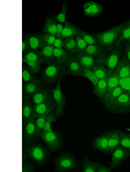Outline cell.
<instances>
[{
  "instance_id": "db71d44e",
  "label": "cell",
  "mask_w": 130,
  "mask_h": 172,
  "mask_svg": "<svg viewBox=\"0 0 130 172\" xmlns=\"http://www.w3.org/2000/svg\"><path fill=\"white\" fill-rule=\"evenodd\" d=\"M127 41L130 43V37Z\"/></svg>"
},
{
  "instance_id": "4fadbf2b",
  "label": "cell",
  "mask_w": 130,
  "mask_h": 172,
  "mask_svg": "<svg viewBox=\"0 0 130 172\" xmlns=\"http://www.w3.org/2000/svg\"><path fill=\"white\" fill-rule=\"evenodd\" d=\"M121 132L120 129L105 132L107 137L108 145L105 153L111 154L117 147L121 145L120 141Z\"/></svg>"
},
{
  "instance_id": "9c48e42d",
  "label": "cell",
  "mask_w": 130,
  "mask_h": 172,
  "mask_svg": "<svg viewBox=\"0 0 130 172\" xmlns=\"http://www.w3.org/2000/svg\"><path fill=\"white\" fill-rule=\"evenodd\" d=\"M111 154L112 161L109 167L112 171L120 166L124 161L130 157L129 150L121 145L117 147Z\"/></svg>"
},
{
  "instance_id": "603a6c76",
  "label": "cell",
  "mask_w": 130,
  "mask_h": 172,
  "mask_svg": "<svg viewBox=\"0 0 130 172\" xmlns=\"http://www.w3.org/2000/svg\"><path fill=\"white\" fill-rule=\"evenodd\" d=\"M75 56L77 58L80 66L83 69H90L96 60V58L82 53H76Z\"/></svg>"
},
{
  "instance_id": "f5cc1de1",
  "label": "cell",
  "mask_w": 130,
  "mask_h": 172,
  "mask_svg": "<svg viewBox=\"0 0 130 172\" xmlns=\"http://www.w3.org/2000/svg\"><path fill=\"white\" fill-rule=\"evenodd\" d=\"M127 92L130 95V89L128 91H127Z\"/></svg>"
},
{
  "instance_id": "6da1fadb",
  "label": "cell",
  "mask_w": 130,
  "mask_h": 172,
  "mask_svg": "<svg viewBox=\"0 0 130 172\" xmlns=\"http://www.w3.org/2000/svg\"><path fill=\"white\" fill-rule=\"evenodd\" d=\"M51 153L46 145L38 140L22 147V161L29 158L40 166L47 164Z\"/></svg>"
},
{
  "instance_id": "ab89813d",
  "label": "cell",
  "mask_w": 130,
  "mask_h": 172,
  "mask_svg": "<svg viewBox=\"0 0 130 172\" xmlns=\"http://www.w3.org/2000/svg\"><path fill=\"white\" fill-rule=\"evenodd\" d=\"M35 163L29 159L22 161V172H34L36 169Z\"/></svg>"
},
{
  "instance_id": "7bdbcfd3",
  "label": "cell",
  "mask_w": 130,
  "mask_h": 172,
  "mask_svg": "<svg viewBox=\"0 0 130 172\" xmlns=\"http://www.w3.org/2000/svg\"><path fill=\"white\" fill-rule=\"evenodd\" d=\"M23 63H25L27 64L31 73L35 75L40 73L41 70V64L38 63L25 61Z\"/></svg>"
},
{
  "instance_id": "cb8c5ba5",
  "label": "cell",
  "mask_w": 130,
  "mask_h": 172,
  "mask_svg": "<svg viewBox=\"0 0 130 172\" xmlns=\"http://www.w3.org/2000/svg\"><path fill=\"white\" fill-rule=\"evenodd\" d=\"M33 106L30 98H22V124L27 122L30 118Z\"/></svg>"
},
{
  "instance_id": "9a60e30c",
  "label": "cell",
  "mask_w": 130,
  "mask_h": 172,
  "mask_svg": "<svg viewBox=\"0 0 130 172\" xmlns=\"http://www.w3.org/2000/svg\"><path fill=\"white\" fill-rule=\"evenodd\" d=\"M23 37L25 38L28 42L29 52H36L44 44L41 33H27L23 35Z\"/></svg>"
},
{
  "instance_id": "836d02e7",
  "label": "cell",
  "mask_w": 130,
  "mask_h": 172,
  "mask_svg": "<svg viewBox=\"0 0 130 172\" xmlns=\"http://www.w3.org/2000/svg\"><path fill=\"white\" fill-rule=\"evenodd\" d=\"M63 47L70 54L77 53L75 37L66 38L63 41Z\"/></svg>"
},
{
  "instance_id": "44dd1931",
  "label": "cell",
  "mask_w": 130,
  "mask_h": 172,
  "mask_svg": "<svg viewBox=\"0 0 130 172\" xmlns=\"http://www.w3.org/2000/svg\"><path fill=\"white\" fill-rule=\"evenodd\" d=\"M101 163L98 161H92L87 157L83 158L80 162L78 171L79 172H96Z\"/></svg>"
},
{
  "instance_id": "d590c367",
  "label": "cell",
  "mask_w": 130,
  "mask_h": 172,
  "mask_svg": "<svg viewBox=\"0 0 130 172\" xmlns=\"http://www.w3.org/2000/svg\"><path fill=\"white\" fill-rule=\"evenodd\" d=\"M57 118L55 111H53L50 113L45 118L42 131L44 132H52L53 129L51 127V123L53 122L55 123Z\"/></svg>"
},
{
  "instance_id": "8fae6325",
  "label": "cell",
  "mask_w": 130,
  "mask_h": 172,
  "mask_svg": "<svg viewBox=\"0 0 130 172\" xmlns=\"http://www.w3.org/2000/svg\"><path fill=\"white\" fill-rule=\"evenodd\" d=\"M57 108L55 102L52 98L44 102L33 105L30 118H34L48 112H55Z\"/></svg>"
},
{
  "instance_id": "b9f144b4",
  "label": "cell",
  "mask_w": 130,
  "mask_h": 172,
  "mask_svg": "<svg viewBox=\"0 0 130 172\" xmlns=\"http://www.w3.org/2000/svg\"><path fill=\"white\" fill-rule=\"evenodd\" d=\"M83 73V77L89 80L92 83L94 86L97 84L100 78L90 69H84Z\"/></svg>"
},
{
  "instance_id": "e575fe53",
  "label": "cell",
  "mask_w": 130,
  "mask_h": 172,
  "mask_svg": "<svg viewBox=\"0 0 130 172\" xmlns=\"http://www.w3.org/2000/svg\"><path fill=\"white\" fill-rule=\"evenodd\" d=\"M25 61L36 62L40 64L47 63L46 60L40 57L36 52L31 51L22 56V63Z\"/></svg>"
},
{
  "instance_id": "d4e9b609",
  "label": "cell",
  "mask_w": 130,
  "mask_h": 172,
  "mask_svg": "<svg viewBox=\"0 0 130 172\" xmlns=\"http://www.w3.org/2000/svg\"><path fill=\"white\" fill-rule=\"evenodd\" d=\"M92 144L93 149L104 153L108 145V138L106 133L105 132L95 138L92 141Z\"/></svg>"
},
{
  "instance_id": "5bb4252c",
  "label": "cell",
  "mask_w": 130,
  "mask_h": 172,
  "mask_svg": "<svg viewBox=\"0 0 130 172\" xmlns=\"http://www.w3.org/2000/svg\"><path fill=\"white\" fill-rule=\"evenodd\" d=\"M67 69L68 75L78 77H83V69L80 66L74 54H70L66 62L64 64Z\"/></svg>"
},
{
  "instance_id": "f1b7e54d",
  "label": "cell",
  "mask_w": 130,
  "mask_h": 172,
  "mask_svg": "<svg viewBox=\"0 0 130 172\" xmlns=\"http://www.w3.org/2000/svg\"><path fill=\"white\" fill-rule=\"evenodd\" d=\"M107 78H100L97 84L94 86L93 92L99 100L101 99L106 92Z\"/></svg>"
},
{
  "instance_id": "7dc6e473",
  "label": "cell",
  "mask_w": 130,
  "mask_h": 172,
  "mask_svg": "<svg viewBox=\"0 0 130 172\" xmlns=\"http://www.w3.org/2000/svg\"><path fill=\"white\" fill-rule=\"evenodd\" d=\"M122 45L123 48L124 54L130 61V43L126 41Z\"/></svg>"
},
{
  "instance_id": "f907efd6",
  "label": "cell",
  "mask_w": 130,
  "mask_h": 172,
  "mask_svg": "<svg viewBox=\"0 0 130 172\" xmlns=\"http://www.w3.org/2000/svg\"><path fill=\"white\" fill-rule=\"evenodd\" d=\"M109 168L101 164L97 169L96 172H111Z\"/></svg>"
},
{
  "instance_id": "f6af8a7d",
  "label": "cell",
  "mask_w": 130,
  "mask_h": 172,
  "mask_svg": "<svg viewBox=\"0 0 130 172\" xmlns=\"http://www.w3.org/2000/svg\"><path fill=\"white\" fill-rule=\"evenodd\" d=\"M120 145L127 148L130 153V138L127 136L125 133L122 131L120 133Z\"/></svg>"
},
{
  "instance_id": "83f0119b",
  "label": "cell",
  "mask_w": 130,
  "mask_h": 172,
  "mask_svg": "<svg viewBox=\"0 0 130 172\" xmlns=\"http://www.w3.org/2000/svg\"><path fill=\"white\" fill-rule=\"evenodd\" d=\"M105 49L99 43L88 45L87 47L81 53L89 55L98 58L103 53Z\"/></svg>"
},
{
  "instance_id": "681fc988",
  "label": "cell",
  "mask_w": 130,
  "mask_h": 172,
  "mask_svg": "<svg viewBox=\"0 0 130 172\" xmlns=\"http://www.w3.org/2000/svg\"><path fill=\"white\" fill-rule=\"evenodd\" d=\"M63 40L62 39L56 38L53 44L55 48L63 49Z\"/></svg>"
},
{
  "instance_id": "74e56055",
  "label": "cell",
  "mask_w": 130,
  "mask_h": 172,
  "mask_svg": "<svg viewBox=\"0 0 130 172\" xmlns=\"http://www.w3.org/2000/svg\"><path fill=\"white\" fill-rule=\"evenodd\" d=\"M79 35L89 45L98 43V41L92 33H88L81 30Z\"/></svg>"
},
{
  "instance_id": "484cf974",
  "label": "cell",
  "mask_w": 130,
  "mask_h": 172,
  "mask_svg": "<svg viewBox=\"0 0 130 172\" xmlns=\"http://www.w3.org/2000/svg\"><path fill=\"white\" fill-rule=\"evenodd\" d=\"M55 47L53 45L44 43L43 46L36 52L40 57L45 59L47 63L53 62V51Z\"/></svg>"
},
{
  "instance_id": "5b68a950",
  "label": "cell",
  "mask_w": 130,
  "mask_h": 172,
  "mask_svg": "<svg viewBox=\"0 0 130 172\" xmlns=\"http://www.w3.org/2000/svg\"><path fill=\"white\" fill-rule=\"evenodd\" d=\"M125 21L105 31L92 33L98 41V43L105 49L112 46L116 41Z\"/></svg>"
},
{
  "instance_id": "816d5d0a",
  "label": "cell",
  "mask_w": 130,
  "mask_h": 172,
  "mask_svg": "<svg viewBox=\"0 0 130 172\" xmlns=\"http://www.w3.org/2000/svg\"><path fill=\"white\" fill-rule=\"evenodd\" d=\"M125 134L127 136L130 138V133H125Z\"/></svg>"
},
{
  "instance_id": "f546056e",
  "label": "cell",
  "mask_w": 130,
  "mask_h": 172,
  "mask_svg": "<svg viewBox=\"0 0 130 172\" xmlns=\"http://www.w3.org/2000/svg\"><path fill=\"white\" fill-rule=\"evenodd\" d=\"M57 23L55 19L51 16H47L45 18L42 27L44 33H50L55 35Z\"/></svg>"
},
{
  "instance_id": "30bf717a",
  "label": "cell",
  "mask_w": 130,
  "mask_h": 172,
  "mask_svg": "<svg viewBox=\"0 0 130 172\" xmlns=\"http://www.w3.org/2000/svg\"><path fill=\"white\" fill-rule=\"evenodd\" d=\"M35 132L34 119L30 118L27 122L22 124V147L36 141Z\"/></svg>"
},
{
  "instance_id": "bcb514c9",
  "label": "cell",
  "mask_w": 130,
  "mask_h": 172,
  "mask_svg": "<svg viewBox=\"0 0 130 172\" xmlns=\"http://www.w3.org/2000/svg\"><path fill=\"white\" fill-rule=\"evenodd\" d=\"M29 52V46L27 40L23 37L22 40V55L23 56Z\"/></svg>"
},
{
  "instance_id": "7c38bea8",
  "label": "cell",
  "mask_w": 130,
  "mask_h": 172,
  "mask_svg": "<svg viewBox=\"0 0 130 172\" xmlns=\"http://www.w3.org/2000/svg\"><path fill=\"white\" fill-rule=\"evenodd\" d=\"M52 88L42 85L40 86L30 98L33 105L44 102L53 98Z\"/></svg>"
},
{
  "instance_id": "3957f363",
  "label": "cell",
  "mask_w": 130,
  "mask_h": 172,
  "mask_svg": "<svg viewBox=\"0 0 130 172\" xmlns=\"http://www.w3.org/2000/svg\"><path fill=\"white\" fill-rule=\"evenodd\" d=\"M56 157L52 158L55 172L78 171L80 161L70 151L60 152Z\"/></svg>"
},
{
  "instance_id": "60d3db41",
  "label": "cell",
  "mask_w": 130,
  "mask_h": 172,
  "mask_svg": "<svg viewBox=\"0 0 130 172\" xmlns=\"http://www.w3.org/2000/svg\"><path fill=\"white\" fill-rule=\"evenodd\" d=\"M77 53H81L88 45V43L79 35L75 36Z\"/></svg>"
},
{
  "instance_id": "2e32d148",
  "label": "cell",
  "mask_w": 130,
  "mask_h": 172,
  "mask_svg": "<svg viewBox=\"0 0 130 172\" xmlns=\"http://www.w3.org/2000/svg\"><path fill=\"white\" fill-rule=\"evenodd\" d=\"M115 71L121 78L130 77V61L125 54L117 63Z\"/></svg>"
},
{
  "instance_id": "52a82bcc",
  "label": "cell",
  "mask_w": 130,
  "mask_h": 172,
  "mask_svg": "<svg viewBox=\"0 0 130 172\" xmlns=\"http://www.w3.org/2000/svg\"><path fill=\"white\" fill-rule=\"evenodd\" d=\"M109 111L116 114H125L130 113V95L126 90L108 107Z\"/></svg>"
},
{
  "instance_id": "1f68e13d",
  "label": "cell",
  "mask_w": 130,
  "mask_h": 172,
  "mask_svg": "<svg viewBox=\"0 0 130 172\" xmlns=\"http://www.w3.org/2000/svg\"><path fill=\"white\" fill-rule=\"evenodd\" d=\"M50 112H48L37 116L34 118L35 126V138L36 141L38 140L40 134L43 128L45 118Z\"/></svg>"
},
{
  "instance_id": "4dcf8cb0",
  "label": "cell",
  "mask_w": 130,
  "mask_h": 172,
  "mask_svg": "<svg viewBox=\"0 0 130 172\" xmlns=\"http://www.w3.org/2000/svg\"><path fill=\"white\" fill-rule=\"evenodd\" d=\"M90 69L99 78L107 77L106 69L102 62L99 58H96V62Z\"/></svg>"
},
{
  "instance_id": "ac0fdd59",
  "label": "cell",
  "mask_w": 130,
  "mask_h": 172,
  "mask_svg": "<svg viewBox=\"0 0 130 172\" xmlns=\"http://www.w3.org/2000/svg\"><path fill=\"white\" fill-rule=\"evenodd\" d=\"M83 8L85 14L89 17H94L99 15L103 9V6L101 4L92 1L85 3Z\"/></svg>"
},
{
  "instance_id": "f35d334b",
  "label": "cell",
  "mask_w": 130,
  "mask_h": 172,
  "mask_svg": "<svg viewBox=\"0 0 130 172\" xmlns=\"http://www.w3.org/2000/svg\"><path fill=\"white\" fill-rule=\"evenodd\" d=\"M68 12L67 4L65 2H64L62 6V9L60 13L55 15H51V16L57 20L58 23H64L66 20V16Z\"/></svg>"
},
{
  "instance_id": "277c9868",
  "label": "cell",
  "mask_w": 130,
  "mask_h": 172,
  "mask_svg": "<svg viewBox=\"0 0 130 172\" xmlns=\"http://www.w3.org/2000/svg\"><path fill=\"white\" fill-rule=\"evenodd\" d=\"M124 54L122 45L118 47L113 45L108 49H105L102 54L98 58L103 64L106 69L108 76L113 74L117 63Z\"/></svg>"
},
{
  "instance_id": "e0dca14e",
  "label": "cell",
  "mask_w": 130,
  "mask_h": 172,
  "mask_svg": "<svg viewBox=\"0 0 130 172\" xmlns=\"http://www.w3.org/2000/svg\"><path fill=\"white\" fill-rule=\"evenodd\" d=\"M125 91L123 87L119 85L111 91L106 92L103 97L101 99L99 100V102L104 105L105 108H106Z\"/></svg>"
},
{
  "instance_id": "ee69618b",
  "label": "cell",
  "mask_w": 130,
  "mask_h": 172,
  "mask_svg": "<svg viewBox=\"0 0 130 172\" xmlns=\"http://www.w3.org/2000/svg\"><path fill=\"white\" fill-rule=\"evenodd\" d=\"M42 38L45 44L53 45L56 39L55 35L48 33L42 34Z\"/></svg>"
},
{
  "instance_id": "d6986e66",
  "label": "cell",
  "mask_w": 130,
  "mask_h": 172,
  "mask_svg": "<svg viewBox=\"0 0 130 172\" xmlns=\"http://www.w3.org/2000/svg\"><path fill=\"white\" fill-rule=\"evenodd\" d=\"M42 85L39 79L36 77L30 82L22 85V98H30Z\"/></svg>"
},
{
  "instance_id": "4316f807",
  "label": "cell",
  "mask_w": 130,
  "mask_h": 172,
  "mask_svg": "<svg viewBox=\"0 0 130 172\" xmlns=\"http://www.w3.org/2000/svg\"><path fill=\"white\" fill-rule=\"evenodd\" d=\"M70 54L63 48L60 49L55 48L53 51V62L60 64H64Z\"/></svg>"
},
{
  "instance_id": "c3c4849f",
  "label": "cell",
  "mask_w": 130,
  "mask_h": 172,
  "mask_svg": "<svg viewBox=\"0 0 130 172\" xmlns=\"http://www.w3.org/2000/svg\"><path fill=\"white\" fill-rule=\"evenodd\" d=\"M64 28V26L59 23L57 24L56 31L55 36L56 38H61Z\"/></svg>"
},
{
  "instance_id": "8d00e7d4",
  "label": "cell",
  "mask_w": 130,
  "mask_h": 172,
  "mask_svg": "<svg viewBox=\"0 0 130 172\" xmlns=\"http://www.w3.org/2000/svg\"><path fill=\"white\" fill-rule=\"evenodd\" d=\"M36 77L35 75L31 73L27 65H22V85L30 82Z\"/></svg>"
},
{
  "instance_id": "7402d4cb",
  "label": "cell",
  "mask_w": 130,
  "mask_h": 172,
  "mask_svg": "<svg viewBox=\"0 0 130 172\" xmlns=\"http://www.w3.org/2000/svg\"><path fill=\"white\" fill-rule=\"evenodd\" d=\"M130 37V19L125 21L118 37L114 45L118 47Z\"/></svg>"
},
{
  "instance_id": "d6a6232c",
  "label": "cell",
  "mask_w": 130,
  "mask_h": 172,
  "mask_svg": "<svg viewBox=\"0 0 130 172\" xmlns=\"http://www.w3.org/2000/svg\"><path fill=\"white\" fill-rule=\"evenodd\" d=\"M120 79V77L115 71L112 75L108 76L107 80L106 92L111 91L118 87L119 85Z\"/></svg>"
},
{
  "instance_id": "ffe728a7",
  "label": "cell",
  "mask_w": 130,
  "mask_h": 172,
  "mask_svg": "<svg viewBox=\"0 0 130 172\" xmlns=\"http://www.w3.org/2000/svg\"><path fill=\"white\" fill-rule=\"evenodd\" d=\"M81 29L75 24L66 20L64 23L61 39L64 40L68 37L79 35Z\"/></svg>"
},
{
  "instance_id": "ba28073f",
  "label": "cell",
  "mask_w": 130,
  "mask_h": 172,
  "mask_svg": "<svg viewBox=\"0 0 130 172\" xmlns=\"http://www.w3.org/2000/svg\"><path fill=\"white\" fill-rule=\"evenodd\" d=\"M62 79H60L55 86L52 88L53 98L55 102L57 108L55 112L57 117L63 116L64 114V108L66 105V94L62 92L61 87Z\"/></svg>"
},
{
  "instance_id": "8992f818",
  "label": "cell",
  "mask_w": 130,
  "mask_h": 172,
  "mask_svg": "<svg viewBox=\"0 0 130 172\" xmlns=\"http://www.w3.org/2000/svg\"><path fill=\"white\" fill-rule=\"evenodd\" d=\"M40 137L44 142L48 149L51 153L60 152L64 144V137L56 129L51 132L41 131Z\"/></svg>"
},
{
  "instance_id": "7a4b0ae2",
  "label": "cell",
  "mask_w": 130,
  "mask_h": 172,
  "mask_svg": "<svg viewBox=\"0 0 130 172\" xmlns=\"http://www.w3.org/2000/svg\"><path fill=\"white\" fill-rule=\"evenodd\" d=\"M46 66L40 72L39 80L41 84L52 88L56 85L58 80L68 74L64 64L53 62L46 64Z\"/></svg>"
}]
</instances>
